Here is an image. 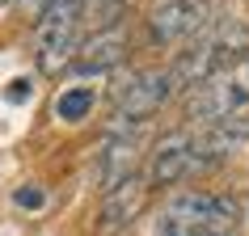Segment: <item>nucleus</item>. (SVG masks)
<instances>
[{
    "instance_id": "obj_1",
    "label": "nucleus",
    "mask_w": 249,
    "mask_h": 236,
    "mask_svg": "<svg viewBox=\"0 0 249 236\" xmlns=\"http://www.w3.org/2000/svg\"><path fill=\"white\" fill-rule=\"evenodd\" d=\"M249 51V26L245 21H215V26H203L195 38L186 42L178 59L169 64V76L178 84V93L198 89L203 80H211L215 72H224L228 64H236L241 55Z\"/></svg>"
},
{
    "instance_id": "obj_2",
    "label": "nucleus",
    "mask_w": 249,
    "mask_h": 236,
    "mask_svg": "<svg viewBox=\"0 0 249 236\" xmlns=\"http://www.w3.org/2000/svg\"><path fill=\"white\" fill-rule=\"evenodd\" d=\"M173 93H178V84H173L169 67L135 72V76L118 89L114 114H110V122H106V139H114V135H140V131H144V122L169 101Z\"/></svg>"
},
{
    "instance_id": "obj_3",
    "label": "nucleus",
    "mask_w": 249,
    "mask_h": 236,
    "mask_svg": "<svg viewBox=\"0 0 249 236\" xmlns=\"http://www.w3.org/2000/svg\"><path fill=\"white\" fill-rule=\"evenodd\" d=\"M148 194H152V185H148L144 173H131V177H123L118 185L102 190L93 232H97V236H123V232H127V228H131V223L148 211Z\"/></svg>"
},
{
    "instance_id": "obj_4",
    "label": "nucleus",
    "mask_w": 249,
    "mask_h": 236,
    "mask_svg": "<svg viewBox=\"0 0 249 236\" xmlns=\"http://www.w3.org/2000/svg\"><path fill=\"white\" fill-rule=\"evenodd\" d=\"M144 26L157 47H182L207 26V0H157Z\"/></svg>"
},
{
    "instance_id": "obj_5",
    "label": "nucleus",
    "mask_w": 249,
    "mask_h": 236,
    "mask_svg": "<svg viewBox=\"0 0 249 236\" xmlns=\"http://www.w3.org/2000/svg\"><path fill=\"white\" fill-rule=\"evenodd\" d=\"M152 190L178 185L186 177H195V131H165L148 152V169H144Z\"/></svg>"
},
{
    "instance_id": "obj_6",
    "label": "nucleus",
    "mask_w": 249,
    "mask_h": 236,
    "mask_svg": "<svg viewBox=\"0 0 249 236\" xmlns=\"http://www.w3.org/2000/svg\"><path fill=\"white\" fill-rule=\"evenodd\" d=\"M131 51V38L123 26H102L89 38H80V51L72 59V72H114Z\"/></svg>"
},
{
    "instance_id": "obj_7",
    "label": "nucleus",
    "mask_w": 249,
    "mask_h": 236,
    "mask_svg": "<svg viewBox=\"0 0 249 236\" xmlns=\"http://www.w3.org/2000/svg\"><path fill=\"white\" fill-rule=\"evenodd\" d=\"M135 165H140V135H114V139H106L102 160H97V182H102V190L118 185L123 177H131V173H140Z\"/></svg>"
},
{
    "instance_id": "obj_8",
    "label": "nucleus",
    "mask_w": 249,
    "mask_h": 236,
    "mask_svg": "<svg viewBox=\"0 0 249 236\" xmlns=\"http://www.w3.org/2000/svg\"><path fill=\"white\" fill-rule=\"evenodd\" d=\"M93 89H64L59 93V101H55V118H64V122H80V118H89L93 110Z\"/></svg>"
},
{
    "instance_id": "obj_9",
    "label": "nucleus",
    "mask_w": 249,
    "mask_h": 236,
    "mask_svg": "<svg viewBox=\"0 0 249 236\" xmlns=\"http://www.w3.org/2000/svg\"><path fill=\"white\" fill-rule=\"evenodd\" d=\"M13 202L26 207V211H38V207H47V190H42V185H26V190L13 194Z\"/></svg>"
},
{
    "instance_id": "obj_10",
    "label": "nucleus",
    "mask_w": 249,
    "mask_h": 236,
    "mask_svg": "<svg viewBox=\"0 0 249 236\" xmlns=\"http://www.w3.org/2000/svg\"><path fill=\"white\" fill-rule=\"evenodd\" d=\"M245 211H249V202H245Z\"/></svg>"
}]
</instances>
